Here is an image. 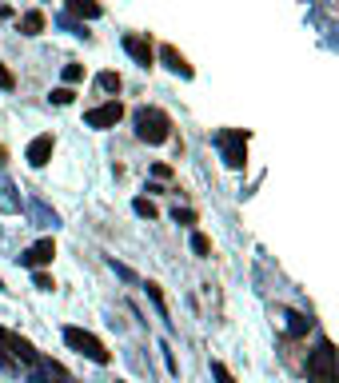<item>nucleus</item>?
<instances>
[{
    "instance_id": "f257e3e1",
    "label": "nucleus",
    "mask_w": 339,
    "mask_h": 383,
    "mask_svg": "<svg viewBox=\"0 0 339 383\" xmlns=\"http://www.w3.org/2000/svg\"><path fill=\"white\" fill-rule=\"evenodd\" d=\"M132 124H136V136L148 140V144H164V140L172 136L168 112H160V108H136L132 112Z\"/></svg>"
},
{
    "instance_id": "f03ea898",
    "label": "nucleus",
    "mask_w": 339,
    "mask_h": 383,
    "mask_svg": "<svg viewBox=\"0 0 339 383\" xmlns=\"http://www.w3.org/2000/svg\"><path fill=\"white\" fill-rule=\"evenodd\" d=\"M307 379L335 383V347H331V339H319V347L307 356Z\"/></svg>"
},
{
    "instance_id": "7ed1b4c3",
    "label": "nucleus",
    "mask_w": 339,
    "mask_h": 383,
    "mask_svg": "<svg viewBox=\"0 0 339 383\" xmlns=\"http://www.w3.org/2000/svg\"><path fill=\"white\" fill-rule=\"evenodd\" d=\"M64 344L72 351H80L84 359H92V363H108V347L100 344L92 332H84V327H64Z\"/></svg>"
},
{
    "instance_id": "20e7f679",
    "label": "nucleus",
    "mask_w": 339,
    "mask_h": 383,
    "mask_svg": "<svg viewBox=\"0 0 339 383\" xmlns=\"http://www.w3.org/2000/svg\"><path fill=\"white\" fill-rule=\"evenodd\" d=\"M0 359H20V363H28V368H37L40 363L37 347L28 344V339H20L16 332H4V327H0Z\"/></svg>"
},
{
    "instance_id": "39448f33",
    "label": "nucleus",
    "mask_w": 339,
    "mask_h": 383,
    "mask_svg": "<svg viewBox=\"0 0 339 383\" xmlns=\"http://www.w3.org/2000/svg\"><path fill=\"white\" fill-rule=\"evenodd\" d=\"M216 144H219V152H224V164L228 168H243L248 164V156H243V148H248V132H219L216 136Z\"/></svg>"
},
{
    "instance_id": "423d86ee",
    "label": "nucleus",
    "mask_w": 339,
    "mask_h": 383,
    "mask_svg": "<svg viewBox=\"0 0 339 383\" xmlns=\"http://www.w3.org/2000/svg\"><path fill=\"white\" fill-rule=\"evenodd\" d=\"M124 116V104L120 100H108V104H100V108H88L84 112V124L88 128H116Z\"/></svg>"
},
{
    "instance_id": "0eeeda50",
    "label": "nucleus",
    "mask_w": 339,
    "mask_h": 383,
    "mask_svg": "<svg viewBox=\"0 0 339 383\" xmlns=\"http://www.w3.org/2000/svg\"><path fill=\"white\" fill-rule=\"evenodd\" d=\"M52 256H56L52 240H40V244H32L25 256H20V264H25V268H44V264H52Z\"/></svg>"
},
{
    "instance_id": "6e6552de",
    "label": "nucleus",
    "mask_w": 339,
    "mask_h": 383,
    "mask_svg": "<svg viewBox=\"0 0 339 383\" xmlns=\"http://www.w3.org/2000/svg\"><path fill=\"white\" fill-rule=\"evenodd\" d=\"M25 160L32 164V168H44V164L52 160V136H49V132H44V136H37V140H32V144H28Z\"/></svg>"
},
{
    "instance_id": "1a4fd4ad",
    "label": "nucleus",
    "mask_w": 339,
    "mask_h": 383,
    "mask_svg": "<svg viewBox=\"0 0 339 383\" xmlns=\"http://www.w3.org/2000/svg\"><path fill=\"white\" fill-rule=\"evenodd\" d=\"M124 52H128L132 60H140L144 68H152V56H156V52H152V44H148L144 37H124Z\"/></svg>"
},
{
    "instance_id": "9d476101",
    "label": "nucleus",
    "mask_w": 339,
    "mask_h": 383,
    "mask_svg": "<svg viewBox=\"0 0 339 383\" xmlns=\"http://www.w3.org/2000/svg\"><path fill=\"white\" fill-rule=\"evenodd\" d=\"M160 60L168 64V68H172V72H176V76H184V80H192V64L184 60L180 52L172 48V44H164V48H160Z\"/></svg>"
},
{
    "instance_id": "9b49d317",
    "label": "nucleus",
    "mask_w": 339,
    "mask_h": 383,
    "mask_svg": "<svg viewBox=\"0 0 339 383\" xmlns=\"http://www.w3.org/2000/svg\"><path fill=\"white\" fill-rule=\"evenodd\" d=\"M28 216H32L37 228H56V223H60V216H56L49 204H40V200H28Z\"/></svg>"
},
{
    "instance_id": "f8f14e48",
    "label": "nucleus",
    "mask_w": 339,
    "mask_h": 383,
    "mask_svg": "<svg viewBox=\"0 0 339 383\" xmlns=\"http://www.w3.org/2000/svg\"><path fill=\"white\" fill-rule=\"evenodd\" d=\"M20 32H25V37H40V32H44V13H37V8L25 13L20 16Z\"/></svg>"
},
{
    "instance_id": "ddd939ff",
    "label": "nucleus",
    "mask_w": 339,
    "mask_h": 383,
    "mask_svg": "<svg viewBox=\"0 0 339 383\" xmlns=\"http://www.w3.org/2000/svg\"><path fill=\"white\" fill-rule=\"evenodd\" d=\"M68 13L84 16V20H96V16H100V4H96V0H68Z\"/></svg>"
},
{
    "instance_id": "4468645a",
    "label": "nucleus",
    "mask_w": 339,
    "mask_h": 383,
    "mask_svg": "<svg viewBox=\"0 0 339 383\" xmlns=\"http://www.w3.org/2000/svg\"><path fill=\"white\" fill-rule=\"evenodd\" d=\"M0 212H20V196H13L8 180H0Z\"/></svg>"
},
{
    "instance_id": "2eb2a0df",
    "label": "nucleus",
    "mask_w": 339,
    "mask_h": 383,
    "mask_svg": "<svg viewBox=\"0 0 339 383\" xmlns=\"http://www.w3.org/2000/svg\"><path fill=\"white\" fill-rule=\"evenodd\" d=\"M283 320H288V335H303L307 327H312V320H303L300 311H288Z\"/></svg>"
},
{
    "instance_id": "dca6fc26",
    "label": "nucleus",
    "mask_w": 339,
    "mask_h": 383,
    "mask_svg": "<svg viewBox=\"0 0 339 383\" xmlns=\"http://www.w3.org/2000/svg\"><path fill=\"white\" fill-rule=\"evenodd\" d=\"M132 212H136V216H144V220H156V204H152V200H144V196L132 200Z\"/></svg>"
},
{
    "instance_id": "f3484780",
    "label": "nucleus",
    "mask_w": 339,
    "mask_h": 383,
    "mask_svg": "<svg viewBox=\"0 0 339 383\" xmlns=\"http://www.w3.org/2000/svg\"><path fill=\"white\" fill-rule=\"evenodd\" d=\"M96 84L104 88V92H120V76H116V72H100Z\"/></svg>"
},
{
    "instance_id": "a211bd4d",
    "label": "nucleus",
    "mask_w": 339,
    "mask_h": 383,
    "mask_svg": "<svg viewBox=\"0 0 339 383\" xmlns=\"http://www.w3.org/2000/svg\"><path fill=\"white\" fill-rule=\"evenodd\" d=\"M192 252H196V256H207V252H212V244H207V235H200V232L192 235Z\"/></svg>"
},
{
    "instance_id": "6ab92c4d",
    "label": "nucleus",
    "mask_w": 339,
    "mask_h": 383,
    "mask_svg": "<svg viewBox=\"0 0 339 383\" xmlns=\"http://www.w3.org/2000/svg\"><path fill=\"white\" fill-rule=\"evenodd\" d=\"M144 292H148V299L160 308V316H168V311H164V296H160V287L156 284H144Z\"/></svg>"
},
{
    "instance_id": "aec40b11",
    "label": "nucleus",
    "mask_w": 339,
    "mask_h": 383,
    "mask_svg": "<svg viewBox=\"0 0 339 383\" xmlns=\"http://www.w3.org/2000/svg\"><path fill=\"white\" fill-rule=\"evenodd\" d=\"M108 268H112V272H116V275H120V280H128V284H136V272H132V268H124V264H116V260H108Z\"/></svg>"
},
{
    "instance_id": "412c9836",
    "label": "nucleus",
    "mask_w": 339,
    "mask_h": 383,
    "mask_svg": "<svg viewBox=\"0 0 339 383\" xmlns=\"http://www.w3.org/2000/svg\"><path fill=\"white\" fill-rule=\"evenodd\" d=\"M72 100H76L72 88H56V92H52V104H72Z\"/></svg>"
},
{
    "instance_id": "4be33fe9",
    "label": "nucleus",
    "mask_w": 339,
    "mask_h": 383,
    "mask_svg": "<svg viewBox=\"0 0 339 383\" xmlns=\"http://www.w3.org/2000/svg\"><path fill=\"white\" fill-rule=\"evenodd\" d=\"M32 287H40V292H52V287H56V284H52V275L37 272V275H32Z\"/></svg>"
},
{
    "instance_id": "5701e85b",
    "label": "nucleus",
    "mask_w": 339,
    "mask_h": 383,
    "mask_svg": "<svg viewBox=\"0 0 339 383\" xmlns=\"http://www.w3.org/2000/svg\"><path fill=\"white\" fill-rule=\"evenodd\" d=\"M64 80H68V84L84 80V68H80V64H68V68H64Z\"/></svg>"
},
{
    "instance_id": "b1692460",
    "label": "nucleus",
    "mask_w": 339,
    "mask_h": 383,
    "mask_svg": "<svg viewBox=\"0 0 339 383\" xmlns=\"http://www.w3.org/2000/svg\"><path fill=\"white\" fill-rule=\"evenodd\" d=\"M0 88H4V92H13V88H16V76L8 72L4 64H0Z\"/></svg>"
},
{
    "instance_id": "393cba45",
    "label": "nucleus",
    "mask_w": 339,
    "mask_h": 383,
    "mask_svg": "<svg viewBox=\"0 0 339 383\" xmlns=\"http://www.w3.org/2000/svg\"><path fill=\"white\" fill-rule=\"evenodd\" d=\"M172 216H176V223H196V212L192 208H176Z\"/></svg>"
},
{
    "instance_id": "a878e982",
    "label": "nucleus",
    "mask_w": 339,
    "mask_h": 383,
    "mask_svg": "<svg viewBox=\"0 0 339 383\" xmlns=\"http://www.w3.org/2000/svg\"><path fill=\"white\" fill-rule=\"evenodd\" d=\"M212 371H216V379H219V383H231V371L224 368V363H212Z\"/></svg>"
},
{
    "instance_id": "bb28decb",
    "label": "nucleus",
    "mask_w": 339,
    "mask_h": 383,
    "mask_svg": "<svg viewBox=\"0 0 339 383\" xmlns=\"http://www.w3.org/2000/svg\"><path fill=\"white\" fill-rule=\"evenodd\" d=\"M152 176H156V180H168L172 168H168V164H156V168H152Z\"/></svg>"
},
{
    "instance_id": "cd10ccee",
    "label": "nucleus",
    "mask_w": 339,
    "mask_h": 383,
    "mask_svg": "<svg viewBox=\"0 0 339 383\" xmlns=\"http://www.w3.org/2000/svg\"><path fill=\"white\" fill-rule=\"evenodd\" d=\"M0 292H8V287H4V280H0Z\"/></svg>"
}]
</instances>
